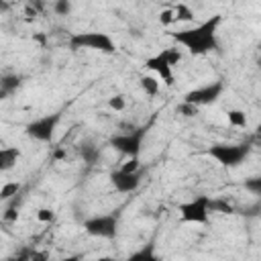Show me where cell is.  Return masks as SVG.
Listing matches in <instances>:
<instances>
[{
  "label": "cell",
  "instance_id": "6da1fadb",
  "mask_svg": "<svg viewBox=\"0 0 261 261\" xmlns=\"http://www.w3.org/2000/svg\"><path fill=\"white\" fill-rule=\"evenodd\" d=\"M222 24V14H212L206 20L181 29L169 31V37L175 41L177 47H184L190 55H206L210 51H218V27Z\"/></svg>",
  "mask_w": 261,
  "mask_h": 261
},
{
  "label": "cell",
  "instance_id": "7a4b0ae2",
  "mask_svg": "<svg viewBox=\"0 0 261 261\" xmlns=\"http://www.w3.org/2000/svg\"><path fill=\"white\" fill-rule=\"evenodd\" d=\"M67 47L71 51L90 49V51H98V53H106V55L116 53V41L108 33H102V31H80V33H71L67 37Z\"/></svg>",
  "mask_w": 261,
  "mask_h": 261
},
{
  "label": "cell",
  "instance_id": "3957f363",
  "mask_svg": "<svg viewBox=\"0 0 261 261\" xmlns=\"http://www.w3.org/2000/svg\"><path fill=\"white\" fill-rule=\"evenodd\" d=\"M149 128L151 124H141V126H128V130H122V133H116L110 137V147L116 149L118 153L126 155V157H139L141 155V149H143V143L149 135Z\"/></svg>",
  "mask_w": 261,
  "mask_h": 261
},
{
  "label": "cell",
  "instance_id": "277c9868",
  "mask_svg": "<svg viewBox=\"0 0 261 261\" xmlns=\"http://www.w3.org/2000/svg\"><path fill=\"white\" fill-rule=\"evenodd\" d=\"M206 153L222 167H239L251 153V143H216Z\"/></svg>",
  "mask_w": 261,
  "mask_h": 261
},
{
  "label": "cell",
  "instance_id": "5b68a950",
  "mask_svg": "<svg viewBox=\"0 0 261 261\" xmlns=\"http://www.w3.org/2000/svg\"><path fill=\"white\" fill-rule=\"evenodd\" d=\"M84 230L90 237H98V239H116L118 234V226H120V216L116 212H108V214H94L90 218L84 220Z\"/></svg>",
  "mask_w": 261,
  "mask_h": 261
},
{
  "label": "cell",
  "instance_id": "8992f818",
  "mask_svg": "<svg viewBox=\"0 0 261 261\" xmlns=\"http://www.w3.org/2000/svg\"><path fill=\"white\" fill-rule=\"evenodd\" d=\"M179 220L190 224H208L210 220V196L200 194L188 202H181L177 206Z\"/></svg>",
  "mask_w": 261,
  "mask_h": 261
},
{
  "label": "cell",
  "instance_id": "52a82bcc",
  "mask_svg": "<svg viewBox=\"0 0 261 261\" xmlns=\"http://www.w3.org/2000/svg\"><path fill=\"white\" fill-rule=\"evenodd\" d=\"M61 120V112H51V114H43L39 118H33L27 126L24 133L29 139L37 141V143H51L57 130V124Z\"/></svg>",
  "mask_w": 261,
  "mask_h": 261
},
{
  "label": "cell",
  "instance_id": "ba28073f",
  "mask_svg": "<svg viewBox=\"0 0 261 261\" xmlns=\"http://www.w3.org/2000/svg\"><path fill=\"white\" fill-rule=\"evenodd\" d=\"M224 82L222 80H214V82H208L204 86H198L190 92L184 94V102H190V104H196V106H208V104H214L222 94H224Z\"/></svg>",
  "mask_w": 261,
  "mask_h": 261
},
{
  "label": "cell",
  "instance_id": "9c48e42d",
  "mask_svg": "<svg viewBox=\"0 0 261 261\" xmlns=\"http://www.w3.org/2000/svg\"><path fill=\"white\" fill-rule=\"evenodd\" d=\"M110 184L118 194H133L141 188L143 184V169L139 171H122V169H114L110 173Z\"/></svg>",
  "mask_w": 261,
  "mask_h": 261
},
{
  "label": "cell",
  "instance_id": "30bf717a",
  "mask_svg": "<svg viewBox=\"0 0 261 261\" xmlns=\"http://www.w3.org/2000/svg\"><path fill=\"white\" fill-rule=\"evenodd\" d=\"M145 69L155 71V73L163 80L165 86H173V82H175V77H173V65L167 61L165 49L157 51L155 55H149V57L145 59Z\"/></svg>",
  "mask_w": 261,
  "mask_h": 261
},
{
  "label": "cell",
  "instance_id": "8fae6325",
  "mask_svg": "<svg viewBox=\"0 0 261 261\" xmlns=\"http://www.w3.org/2000/svg\"><path fill=\"white\" fill-rule=\"evenodd\" d=\"M75 151H77L80 159H82L86 165H96V163L102 159V149H100L96 143H92V141H82V143L75 147Z\"/></svg>",
  "mask_w": 261,
  "mask_h": 261
},
{
  "label": "cell",
  "instance_id": "7c38bea8",
  "mask_svg": "<svg viewBox=\"0 0 261 261\" xmlns=\"http://www.w3.org/2000/svg\"><path fill=\"white\" fill-rule=\"evenodd\" d=\"M20 159L18 147H0V171H10Z\"/></svg>",
  "mask_w": 261,
  "mask_h": 261
},
{
  "label": "cell",
  "instance_id": "4fadbf2b",
  "mask_svg": "<svg viewBox=\"0 0 261 261\" xmlns=\"http://www.w3.org/2000/svg\"><path fill=\"white\" fill-rule=\"evenodd\" d=\"M20 86H22V77H20L18 73H12V71H4V73H0V88L6 90L10 96H12Z\"/></svg>",
  "mask_w": 261,
  "mask_h": 261
},
{
  "label": "cell",
  "instance_id": "5bb4252c",
  "mask_svg": "<svg viewBox=\"0 0 261 261\" xmlns=\"http://www.w3.org/2000/svg\"><path fill=\"white\" fill-rule=\"evenodd\" d=\"M22 190V184L16 181V179H10V181H4L0 186V202H8V200H14Z\"/></svg>",
  "mask_w": 261,
  "mask_h": 261
},
{
  "label": "cell",
  "instance_id": "9a60e30c",
  "mask_svg": "<svg viewBox=\"0 0 261 261\" xmlns=\"http://www.w3.org/2000/svg\"><path fill=\"white\" fill-rule=\"evenodd\" d=\"M139 86H141V90H143V94L147 96V98H153V96H157L159 94V82L153 77V75H141L139 77Z\"/></svg>",
  "mask_w": 261,
  "mask_h": 261
},
{
  "label": "cell",
  "instance_id": "2e32d148",
  "mask_svg": "<svg viewBox=\"0 0 261 261\" xmlns=\"http://www.w3.org/2000/svg\"><path fill=\"white\" fill-rule=\"evenodd\" d=\"M226 118H228V124L234 126V128H245L247 126V114L241 108H230L226 112Z\"/></svg>",
  "mask_w": 261,
  "mask_h": 261
},
{
  "label": "cell",
  "instance_id": "e0dca14e",
  "mask_svg": "<svg viewBox=\"0 0 261 261\" xmlns=\"http://www.w3.org/2000/svg\"><path fill=\"white\" fill-rule=\"evenodd\" d=\"M210 212L232 214V212H237V208H234L226 198H210Z\"/></svg>",
  "mask_w": 261,
  "mask_h": 261
},
{
  "label": "cell",
  "instance_id": "ac0fdd59",
  "mask_svg": "<svg viewBox=\"0 0 261 261\" xmlns=\"http://www.w3.org/2000/svg\"><path fill=\"white\" fill-rule=\"evenodd\" d=\"M173 14H175V22L179 20V22H190V20H194V10L188 6V4H184V2H179V4H175V8H173Z\"/></svg>",
  "mask_w": 261,
  "mask_h": 261
},
{
  "label": "cell",
  "instance_id": "d6986e66",
  "mask_svg": "<svg viewBox=\"0 0 261 261\" xmlns=\"http://www.w3.org/2000/svg\"><path fill=\"white\" fill-rule=\"evenodd\" d=\"M175 112L179 114V116H184V118H194V116H198L200 114V106H196V104H190V102H179L177 106H175Z\"/></svg>",
  "mask_w": 261,
  "mask_h": 261
},
{
  "label": "cell",
  "instance_id": "ffe728a7",
  "mask_svg": "<svg viewBox=\"0 0 261 261\" xmlns=\"http://www.w3.org/2000/svg\"><path fill=\"white\" fill-rule=\"evenodd\" d=\"M53 12L57 16H69L73 12V2L71 0H53Z\"/></svg>",
  "mask_w": 261,
  "mask_h": 261
},
{
  "label": "cell",
  "instance_id": "44dd1931",
  "mask_svg": "<svg viewBox=\"0 0 261 261\" xmlns=\"http://www.w3.org/2000/svg\"><path fill=\"white\" fill-rule=\"evenodd\" d=\"M37 220H39V222H43V224H51V222L55 220V210H53V208H49V206L39 208V210H37Z\"/></svg>",
  "mask_w": 261,
  "mask_h": 261
},
{
  "label": "cell",
  "instance_id": "7402d4cb",
  "mask_svg": "<svg viewBox=\"0 0 261 261\" xmlns=\"http://www.w3.org/2000/svg\"><path fill=\"white\" fill-rule=\"evenodd\" d=\"M108 106H110L114 112H120V110L126 108V98H124L122 94H114V96L108 98Z\"/></svg>",
  "mask_w": 261,
  "mask_h": 261
},
{
  "label": "cell",
  "instance_id": "603a6c76",
  "mask_svg": "<svg viewBox=\"0 0 261 261\" xmlns=\"http://www.w3.org/2000/svg\"><path fill=\"white\" fill-rule=\"evenodd\" d=\"M0 218L4 220V222H8V224H12V222H16L18 220V208L14 206V204H10L2 214H0Z\"/></svg>",
  "mask_w": 261,
  "mask_h": 261
},
{
  "label": "cell",
  "instance_id": "cb8c5ba5",
  "mask_svg": "<svg viewBox=\"0 0 261 261\" xmlns=\"http://www.w3.org/2000/svg\"><path fill=\"white\" fill-rule=\"evenodd\" d=\"M165 55H167V61H169L171 65H177V63L181 61V51H179V47H177V45L167 47V49H165Z\"/></svg>",
  "mask_w": 261,
  "mask_h": 261
},
{
  "label": "cell",
  "instance_id": "d4e9b609",
  "mask_svg": "<svg viewBox=\"0 0 261 261\" xmlns=\"http://www.w3.org/2000/svg\"><path fill=\"white\" fill-rule=\"evenodd\" d=\"M159 22H161L163 27H171V24L175 22L173 8H165V10H161V12H159Z\"/></svg>",
  "mask_w": 261,
  "mask_h": 261
},
{
  "label": "cell",
  "instance_id": "484cf974",
  "mask_svg": "<svg viewBox=\"0 0 261 261\" xmlns=\"http://www.w3.org/2000/svg\"><path fill=\"white\" fill-rule=\"evenodd\" d=\"M118 169H122V171H139L141 169V161H139V157H128Z\"/></svg>",
  "mask_w": 261,
  "mask_h": 261
},
{
  "label": "cell",
  "instance_id": "4316f807",
  "mask_svg": "<svg viewBox=\"0 0 261 261\" xmlns=\"http://www.w3.org/2000/svg\"><path fill=\"white\" fill-rule=\"evenodd\" d=\"M245 190H249L251 194L259 196V194H261V177H251V179H247V181H245Z\"/></svg>",
  "mask_w": 261,
  "mask_h": 261
},
{
  "label": "cell",
  "instance_id": "83f0119b",
  "mask_svg": "<svg viewBox=\"0 0 261 261\" xmlns=\"http://www.w3.org/2000/svg\"><path fill=\"white\" fill-rule=\"evenodd\" d=\"M27 6H31V8L37 10V12H43L45 2H43V0H27Z\"/></svg>",
  "mask_w": 261,
  "mask_h": 261
},
{
  "label": "cell",
  "instance_id": "f1b7e54d",
  "mask_svg": "<svg viewBox=\"0 0 261 261\" xmlns=\"http://www.w3.org/2000/svg\"><path fill=\"white\" fill-rule=\"evenodd\" d=\"M143 257H153V253H151V247H149V249L145 247L143 251H139V253H135V255H133V259H143Z\"/></svg>",
  "mask_w": 261,
  "mask_h": 261
},
{
  "label": "cell",
  "instance_id": "f546056e",
  "mask_svg": "<svg viewBox=\"0 0 261 261\" xmlns=\"http://www.w3.org/2000/svg\"><path fill=\"white\" fill-rule=\"evenodd\" d=\"M67 157V151L65 149H55V153H53V159L55 161H61V159H65Z\"/></svg>",
  "mask_w": 261,
  "mask_h": 261
},
{
  "label": "cell",
  "instance_id": "4dcf8cb0",
  "mask_svg": "<svg viewBox=\"0 0 261 261\" xmlns=\"http://www.w3.org/2000/svg\"><path fill=\"white\" fill-rule=\"evenodd\" d=\"M8 98H10V94H8L6 90H2V88H0V102H2V100H8Z\"/></svg>",
  "mask_w": 261,
  "mask_h": 261
},
{
  "label": "cell",
  "instance_id": "1f68e13d",
  "mask_svg": "<svg viewBox=\"0 0 261 261\" xmlns=\"http://www.w3.org/2000/svg\"><path fill=\"white\" fill-rule=\"evenodd\" d=\"M0 10H8V4H6V0H0Z\"/></svg>",
  "mask_w": 261,
  "mask_h": 261
},
{
  "label": "cell",
  "instance_id": "d6a6232c",
  "mask_svg": "<svg viewBox=\"0 0 261 261\" xmlns=\"http://www.w3.org/2000/svg\"><path fill=\"white\" fill-rule=\"evenodd\" d=\"M0 214H2V210H0Z\"/></svg>",
  "mask_w": 261,
  "mask_h": 261
}]
</instances>
